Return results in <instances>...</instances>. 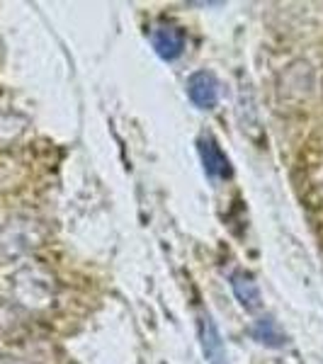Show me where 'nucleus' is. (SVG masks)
I'll return each instance as SVG.
<instances>
[{"label": "nucleus", "mask_w": 323, "mask_h": 364, "mask_svg": "<svg viewBox=\"0 0 323 364\" xmlns=\"http://www.w3.org/2000/svg\"><path fill=\"white\" fill-rule=\"evenodd\" d=\"M185 29L175 22H158L151 29V44L163 61H178L185 51Z\"/></svg>", "instance_id": "f257e3e1"}, {"label": "nucleus", "mask_w": 323, "mask_h": 364, "mask_svg": "<svg viewBox=\"0 0 323 364\" xmlns=\"http://www.w3.org/2000/svg\"><path fill=\"white\" fill-rule=\"evenodd\" d=\"M197 151H199V158H202V168H204V173H207V178L211 180L231 178V161L226 158L219 141L211 136V134H202V136L197 139Z\"/></svg>", "instance_id": "f03ea898"}, {"label": "nucleus", "mask_w": 323, "mask_h": 364, "mask_svg": "<svg viewBox=\"0 0 323 364\" xmlns=\"http://www.w3.org/2000/svg\"><path fill=\"white\" fill-rule=\"evenodd\" d=\"M187 97L199 109H214L219 102V80L209 70H195L187 78Z\"/></svg>", "instance_id": "7ed1b4c3"}, {"label": "nucleus", "mask_w": 323, "mask_h": 364, "mask_svg": "<svg viewBox=\"0 0 323 364\" xmlns=\"http://www.w3.org/2000/svg\"><path fill=\"white\" fill-rule=\"evenodd\" d=\"M197 326H199V343H202V352H204V357H207V362L228 364L224 340H221V333H219V328H216V323L211 321V316L202 314Z\"/></svg>", "instance_id": "20e7f679"}, {"label": "nucleus", "mask_w": 323, "mask_h": 364, "mask_svg": "<svg viewBox=\"0 0 323 364\" xmlns=\"http://www.w3.org/2000/svg\"><path fill=\"white\" fill-rule=\"evenodd\" d=\"M231 282V291L236 296V301L243 306L245 311L255 314V311L263 309V294H260V287L253 279V274L245 272V269H236V272L228 277Z\"/></svg>", "instance_id": "39448f33"}, {"label": "nucleus", "mask_w": 323, "mask_h": 364, "mask_svg": "<svg viewBox=\"0 0 323 364\" xmlns=\"http://www.w3.org/2000/svg\"><path fill=\"white\" fill-rule=\"evenodd\" d=\"M250 336H253L260 345H265V348H285V345L290 343L287 333L282 331L280 323L275 321L272 316H263V318H258L253 323V328H250Z\"/></svg>", "instance_id": "423d86ee"}, {"label": "nucleus", "mask_w": 323, "mask_h": 364, "mask_svg": "<svg viewBox=\"0 0 323 364\" xmlns=\"http://www.w3.org/2000/svg\"><path fill=\"white\" fill-rule=\"evenodd\" d=\"M0 364H25V362L15 360V357H0Z\"/></svg>", "instance_id": "0eeeda50"}]
</instances>
